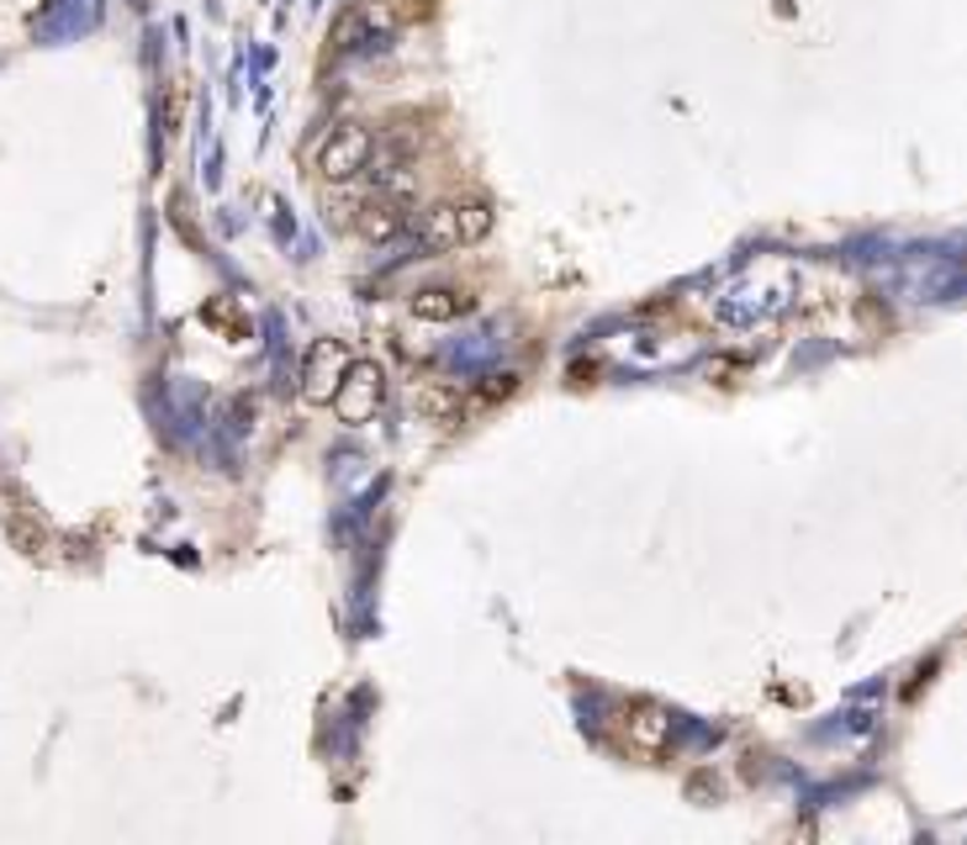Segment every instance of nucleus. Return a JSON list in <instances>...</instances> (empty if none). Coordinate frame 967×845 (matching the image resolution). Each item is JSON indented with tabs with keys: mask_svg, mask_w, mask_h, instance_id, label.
I'll return each instance as SVG.
<instances>
[{
	"mask_svg": "<svg viewBox=\"0 0 967 845\" xmlns=\"http://www.w3.org/2000/svg\"><path fill=\"white\" fill-rule=\"evenodd\" d=\"M793 291H798V270L787 259H761L714 291V317L735 328H756V323H772L793 302Z\"/></svg>",
	"mask_w": 967,
	"mask_h": 845,
	"instance_id": "f257e3e1",
	"label": "nucleus"
},
{
	"mask_svg": "<svg viewBox=\"0 0 967 845\" xmlns=\"http://www.w3.org/2000/svg\"><path fill=\"white\" fill-rule=\"evenodd\" d=\"M492 222H497V211L486 201H439V207L407 217V233H413V243L424 254H450V248L482 243L492 233Z\"/></svg>",
	"mask_w": 967,
	"mask_h": 845,
	"instance_id": "f03ea898",
	"label": "nucleus"
},
{
	"mask_svg": "<svg viewBox=\"0 0 967 845\" xmlns=\"http://www.w3.org/2000/svg\"><path fill=\"white\" fill-rule=\"evenodd\" d=\"M370 153H376L370 127H365V121H338V127L323 132V143H318V153H312V164H318L323 181L344 185V181H355V175L370 170Z\"/></svg>",
	"mask_w": 967,
	"mask_h": 845,
	"instance_id": "7ed1b4c3",
	"label": "nucleus"
},
{
	"mask_svg": "<svg viewBox=\"0 0 967 845\" xmlns=\"http://www.w3.org/2000/svg\"><path fill=\"white\" fill-rule=\"evenodd\" d=\"M381 396H387V370L376 360H349V370L338 375V386H333V396H329V407L338 413V422L365 428V422L381 413Z\"/></svg>",
	"mask_w": 967,
	"mask_h": 845,
	"instance_id": "20e7f679",
	"label": "nucleus"
},
{
	"mask_svg": "<svg viewBox=\"0 0 967 845\" xmlns=\"http://www.w3.org/2000/svg\"><path fill=\"white\" fill-rule=\"evenodd\" d=\"M349 370V349H344V338H318L312 349H307L302 360V402L312 407H329L333 386H338V375Z\"/></svg>",
	"mask_w": 967,
	"mask_h": 845,
	"instance_id": "39448f33",
	"label": "nucleus"
},
{
	"mask_svg": "<svg viewBox=\"0 0 967 845\" xmlns=\"http://www.w3.org/2000/svg\"><path fill=\"white\" fill-rule=\"evenodd\" d=\"M624 740H630L635 751H645V755H661L666 745H671V714H666V708H656V703H640V708H630V714H624Z\"/></svg>",
	"mask_w": 967,
	"mask_h": 845,
	"instance_id": "423d86ee",
	"label": "nucleus"
},
{
	"mask_svg": "<svg viewBox=\"0 0 967 845\" xmlns=\"http://www.w3.org/2000/svg\"><path fill=\"white\" fill-rule=\"evenodd\" d=\"M413 317L418 323H454V317H465L476 297L471 291H454V286H424V291H413Z\"/></svg>",
	"mask_w": 967,
	"mask_h": 845,
	"instance_id": "0eeeda50",
	"label": "nucleus"
},
{
	"mask_svg": "<svg viewBox=\"0 0 967 845\" xmlns=\"http://www.w3.org/2000/svg\"><path fill=\"white\" fill-rule=\"evenodd\" d=\"M407 217H413V211L402 207V196L387 190V196H376V201L360 207V233L370 243H387V239H396V233H407Z\"/></svg>",
	"mask_w": 967,
	"mask_h": 845,
	"instance_id": "6e6552de",
	"label": "nucleus"
},
{
	"mask_svg": "<svg viewBox=\"0 0 967 845\" xmlns=\"http://www.w3.org/2000/svg\"><path fill=\"white\" fill-rule=\"evenodd\" d=\"M503 344H508V338H503V328H476V333H465V344H454L450 360L454 364H482V360H492Z\"/></svg>",
	"mask_w": 967,
	"mask_h": 845,
	"instance_id": "1a4fd4ad",
	"label": "nucleus"
},
{
	"mask_svg": "<svg viewBox=\"0 0 967 845\" xmlns=\"http://www.w3.org/2000/svg\"><path fill=\"white\" fill-rule=\"evenodd\" d=\"M360 32H365V11H344V16H338V27H333V48H338V54H349V48H355V43H360Z\"/></svg>",
	"mask_w": 967,
	"mask_h": 845,
	"instance_id": "9d476101",
	"label": "nucleus"
},
{
	"mask_svg": "<svg viewBox=\"0 0 967 845\" xmlns=\"http://www.w3.org/2000/svg\"><path fill=\"white\" fill-rule=\"evenodd\" d=\"M514 392H518V375L514 370H503V375H486L482 402H497V396H514Z\"/></svg>",
	"mask_w": 967,
	"mask_h": 845,
	"instance_id": "9b49d317",
	"label": "nucleus"
}]
</instances>
